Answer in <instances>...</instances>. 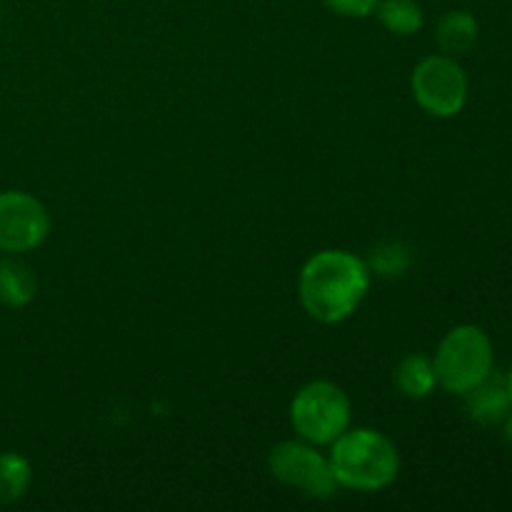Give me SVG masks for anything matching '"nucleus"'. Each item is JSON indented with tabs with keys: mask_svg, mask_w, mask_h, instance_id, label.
Returning a JSON list of instances; mask_svg holds the SVG:
<instances>
[{
	"mask_svg": "<svg viewBox=\"0 0 512 512\" xmlns=\"http://www.w3.org/2000/svg\"><path fill=\"white\" fill-rule=\"evenodd\" d=\"M368 263L350 250H320L303 265L298 278L300 305L313 320L335 325L348 320L370 290Z\"/></svg>",
	"mask_w": 512,
	"mask_h": 512,
	"instance_id": "nucleus-1",
	"label": "nucleus"
},
{
	"mask_svg": "<svg viewBox=\"0 0 512 512\" xmlns=\"http://www.w3.org/2000/svg\"><path fill=\"white\" fill-rule=\"evenodd\" d=\"M330 470L338 488L378 493L395 483L400 473V453L393 440L373 428H348L328 453Z\"/></svg>",
	"mask_w": 512,
	"mask_h": 512,
	"instance_id": "nucleus-2",
	"label": "nucleus"
},
{
	"mask_svg": "<svg viewBox=\"0 0 512 512\" xmlns=\"http://www.w3.org/2000/svg\"><path fill=\"white\" fill-rule=\"evenodd\" d=\"M495 353L488 333L478 325H458L438 345L433 365L438 385L453 395H465L493 373Z\"/></svg>",
	"mask_w": 512,
	"mask_h": 512,
	"instance_id": "nucleus-3",
	"label": "nucleus"
},
{
	"mask_svg": "<svg viewBox=\"0 0 512 512\" xmlns=\"http://www.w3.org/2000/svg\"><path fill=\"white\" fill-rule=\"evenodd\" d=\"M350 420L353 405L348 393L330 380L303 385L290 403V425L305 443H335L350 428Z\"/></svg>",
	"mask_w": 512,
	"mask_h": 512,
	"instance_id": "nucleus-4",
	"label": "nucleus"
},
{
	"mask_svg": "<svg viewBox=\"0 0 512 512\" xmlns=\"http://www.w3.org/2000/svg\"><path fill=\"white\" fill-rule=\"evenodd\" d=\"M413 98L433 118H453L468 103V75L453 55H430L410 75Z\"/></svg>",
	"mask_w": 512,
	"mask_h": 512,
	"instance_id": "nucleus-5",
	"label": "nucleus"
},
{
	"mask_svg": "<svg viewBox=\"0 0 512 512\" xmlns=\"http://www.w3.org/2000/svg\"><path fill=\"white\" fill-rule=\"evenodd\" d=\"M268 470L278 483L300 490L308 498L330 500L338 493L328 455H320L318 445L305 440H285L275 445L268 455Z\"/></svg>",
	"mask_w": 512,
	"mask_h": 512,
	"instance_id": "nucleus-6",
	"label": "nucleus"
},
{
	"mask_svg": "<svg viewBox=\"0 0 512 512\" xmlns=\"http://www.w3.org/2000/svg\"><path fill=\"white\" fill-rule=\"evenodd\" d=\"M50 233V215L35 195L23 190L0 193V250L28 253L45 243Z\"/></svg>",
	"mask_w": 512,
	"mask_h": 512,
	"instance_id": "nucleus-7",
	"label": "nucleus"
},
{
	"mask_svg": "<svg viewBox=\"0 0 512 512\" xmlns=\"http://www.w3.org/2000/svg\"><path fill=\"white\" fill-rule=\"evenodd\" d=\"M465 398V410H468L470 420L480 425H495L503 423L510 413V395L505 388L503 380H495L493 373L483 380L480 385H475L473 390L463 395Z\"/></svg>",
	"mask_w": 512,
	"mask_h": 512,
	"instance_id": "nucleus-8",
	"label": "nucleus"
},
{
	"mask_svg": "<svg viewBox=\"0 0 512 512\" xmlns=\"http://www.w3.org/2000/svg\"><path fill=\"white\" fill-rule=\"evenodd\" d=\"M395 385L410 400L428 398L435 390V385H438L433 358L420 353L405 355L398 363V368H395Z\"/></svg>",
	"mask_w": 512,
	"mask_h": 512,
	"instance_id": "nucleus-9",
	"label": "nucleus"
},
{
	"mask_svg": "<svg viewBox=\"0 0 512 512\" xmlns=\"http://www.w3.org/2000/svg\"><path fill=\"white\" fill-rule=\"evenodd\" d=\"M478 33L480 28L473 13H468V10H450V13L440 18L435 40H438V48L445 55H460L473 48Z\"/></svg>",
	"mask_w": 512,
	"mask_h": 512,
	"instance_id": "nucleus-10",
	"label": "nucleus"
},
{
	"mask_svg": "<svg viewBox=\"0 0 512 512\" xmlns=\"http://www.w3.org/2000/svg\"><path fill=\"white\" fill-rule=\"evenodd\" d=\"M38 293V280L28 265L18 260L0 263V303L8 308H25Z\"/></svg>",
	"mask_w": 512,
	"mask_h": 512,
	"instance_id": "nucleus-11",
	"label": "nucleus"
},
{
	"mask_svg": "<svg viewBox=\"0 0 512 512\" xmlns=\"http://www.w3.org/2000/svg\"><path fill=\"white\" fill-rule=\"evenodd\" d=\"M375 15L388 33L403 35V38L418 33L425 23L418 0H380Z\"/></svg>",
	"mask_w": 512,
	"mask_h": 512,
	"instance_id": "nucleus-12",
	"label": "nucleus"
},
{
	"mask_svg": "<svg viewBox=\"0 0 512 512\" xmlns=\"http://www.w3.org/2000/svg\"><path fill=\"white\" fill-rule=\"evenodd\" d=\"M33 483V465L20 453H0V505L23 498Z\"/></svg>",
	"mask_w": 512,
	"mask_h": 512,
	"instance_id": "nucleus-13",
	"label": "nucleus"
},
{
	"mask_svg": "<svg viewBox=\"0 0 512 512\" xmlns=\"http://www.w3.org/2000/svg\"><path fill=\"white\" fill-rule=\"evenodd\" d=\"M370 273L380 275V278H398L410 268V255L403 243H378L370 250V260H365Z\"/></svg>",
	"mask_w": 512,
	"mask_h": 512,
	"instance_id": "nucleus-14",
	"label": "nucleus"
},
{
	"mask_svg": "<svg viewBox=\"0 0 512 512\" xmlns=\"http://www.w3.org/2000/svg\"><path fill=\"white\" fill-rule=\"evenodd\" d=\"M380 0H323L325 8L343 18H368L375 13Z\"/></svg>",
	"mask_w": 512,
	"mask_h": 512,
	"instance_id": "nucleus-15",
	"label": "nucleus"
},
{
	"mask_svg": "<svg viewBox=\"0 0 512 512\" xmlns=\"http://www.w3.org/2000/svg\"><path fill=\"white\" fill-rule=\"evenodd\" d=\"M503 423H505V438H508V443L512 445V413H508V418H505Z\"/></svg>",
	"mask_w": 512,
	"mask_h": 512,
	"instance_id": "nucleus-16",
	"label": "nucleus"
},
{
	"mask_svg": "<svg viewBox=\"0 0 512 512\" xmlns=\"http://www.w3.org/2000/svg\"><path fill=\"white\" fill-rule=\"evenodd\" d=\"M505 388H508L510 403H512V368H510V373H508V380H505Z\"/></svg>",
	"mask_w": 512,
	"mask_h": 512,
	"instance_id": "nucleus-17",
	"label": "nucleus"
}]
</instances>
